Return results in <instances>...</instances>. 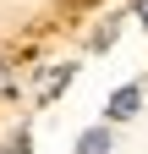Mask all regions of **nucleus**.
<instances>
[{"mask_svg":"<svg viewBox=\"0 0 148 154\" xmlns=\"http://www.w3.org/2000/svg\"><path fill=\"white\" fill-rule=\"evenodd\" d=\"M137 110H143V83H121V88L104 99V127H110V121H132Z\"/></svg>","mask_w":148,"mask_h":154,"instance_id":"1","label":"nucleus"},{"mask_svg":"<svg viewBox=\"0 0 148 154\" xmlns=\"http://www.w3.org/2000/svg\"><path fill=\"white\" fill-rule=\"evenodd\" d=\"M71 77H77V61H61V66H55L44 83H39V105H55V99L71 88Z\"/></svg>","mask_w":148,"mask_h":154,"instance_id":"2","label":"nucleus"},{"mask_svg":"<svg viewBox=\"0 0 148 154\" xmlns=\"http://www.w3.org/2000/svg\"><path fill=\"white\" fill-rule=\"evenodd\" d=\"M110 149H115V132H110V127H88L71 154H110Z\"/></svg>","mask_w":148,"mask_h":154,"instance_id":"3","label":"nucleus"},{"mask_svg":"<svg viewBox=\"0 0 148 154\" xmlns=\"http://www.w3.org/2000/svg\"><path fill=\"white\" fill-rule=\"evenodd\" d=\"M115 38H121V17H110V22H104V28L93 33V38H88V50H93V55H104L110 44H115Z\"/></svg>","mask_w":148,"mask_h":154,"instance_id":"4","label":"nucleus"},{"mask_svg":"<svg viewBox=\"0 0 148 154\" xmlns=\"http://www.w3.org/2000/svg\"><path fill=\"white\" fill-rule=\"evenodd\" d=\"M0 154H33V132H28V127H16L11 138H6V149H0Z\"/></svg>","mask_w":148,"mask_h":154,"instance_id":"5","label":"nucleus"},{"mask_svg":"<svg viewBox=\"0 0 148 154\" xmlns=\"http://www.w3.org/2000/svg\"><path fill=\"white\" fill-rule=\"evenodd\" d=\"M6 88H11V61L0 55V94H6Z\"/></svg>","mask_w":148,"mask_h":154,"instance_id":"6","label":"nucleus"},{"mask_svg":"<svg viewBox=\"0 0 148 154\" xmlns=\"http://www.w3.org/2000/svg\"><path fill=\"white\" fill-rule=\"evenodd\" d=\"M132 17H137L143 28H148V0H137V6H132Z\"/></svg>","mask_w":148,"mask_h":154,"instance_id":"7","label":"nucleus"}]
</instances>
